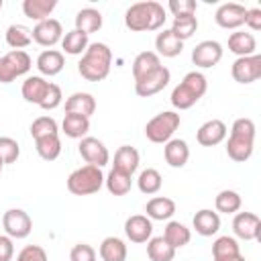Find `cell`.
Returning a JSON list of instances; mask_svg holds the SVG:
<instances>
[{
    "label": "cell",
    "mask_w": 261,
    "mask_h": 261,
    "mask_svg": "<svg viewBox=\"0 0 261 261\" xmlns=\"http://www.w3.org/2000/svg\"><path fill=\"white\" fill-rule=\"evenodd\" d=\"M165 8L155 2V0H147V2H137L130 4L124 12V24L126 29L135 31V33H143V31H157L165 24Z\"/></svg>",
    "instance_id": "obj_1"
},
{
    "label": "cell",
    "mask_w": 261,
    "mask_h": 261,
    "mask_svg": "<svg viewBox=\"0 0 261 261\" xmlns=\"http://www.w3.org/2000/svg\"><path fill=\"white\" fill-rule=\"evenodd\" d=\"M112 65V51L106 43H90L77 63V71L88 82H102L108 77Z\"/></svg>",
    "instance_id": "obj_2"
},
{
    "label": "cell",
    "mask_w": 261,
    "mask_h": 261,
    "mask_svg": "<svg viewBox=\"0 0 261 261\" xmlns=\"http://www.w3.org/2000/svg\"><path fill=\"white\" fill-rule=\"evenodd\" d=\"M253 145H255V122L245 116L237 118L232 122L226 141V155L237 163H245L253 155Z\"/></svg>",
    "instance_id": "obj_3"
},
{
    "label": "cell",
    "mask_w": 261,
    "mask_h": 261,
    "mask_svg": "<svg viewBox=\"0 0 261 261\" xmlns=\"http://www.w3.org/2000/svg\"><path fill=\"white\" fill-rule=\"evenodd\" d=\"M208 90V82L204 73L200 71H188L184 80L173 88L171 92V104L177 110H188L192 108Z\"/></svg>",
    "instance_id": "obj_4"
},
{
    "label": "cell",
    "mask_w": 261,
    "mask_h": 261,
    "mask_svg": "<svg viewBox=\"0 0 261 261\" xmlns=\"http://www.w3.org/2000/svg\"><path fill=\"white\" fill-rule=\"evenodd\" d=\"M104 186V173L96 165H84L69 173L67 177V190L73 196H90L96 194Z\"/></svg>",
    "instance_id": "obj_5"
},
{
    "label": "cell",
    "mask_w": 261,
    "mask_h": 261,
    "mask_svg": "<svg viewBox=\"0 0 261 261\" xmlns=\"http://www.w3.org/2000/svg\"><path fill=\"white\" fill-rule=\"evenodd\" d=\"M179 122H181V118L177 112H173V110L159 112L145 124V137L157 145L167 143L173 137V133L179 128Z\"/></svg>",
    "instance_id": "obj_6"
},
{
    "label": "cell",
    "mask_w": 261,
    "mask_h": 261,
    "mask_svg": "<svg viewBox=\"0 0 261 261\" xmlns=\"http://www.w3.org/2000/svg\"><path fill=\"white\" fill-rule=\"evenodd\" d=\"M33 61L27 51H8L6 55H0V84H10L16 77L29 73Z\"/></svg>",
    "instance_id": "obj_7"
},
{
    "label": "cell",
    "mask_w": 261,
    "mask_h": 261,
    "mask_svg": "<svg viewBox=\"0 0 261 261\" xmlns=\"http://www.w3.org/2000/svg\"><path fill=\"white\" fill-rule=\"evenodd\" d=\"M2 226H4V232L10 239H27L33 230V220L24 210L10 208L2 216Z\"/></svg>",
    "instance_id": "obj_8"
},
{
    "label": "cell",
    "mask_w": 261,
    "mask_h": 261,
    "mask_svg": "<svg viewBox=\"0 0 261 261\" xmlns=\"http://www.w3.org/2000/svg\"><path fill=\"white\" fill-rule=\"evenodd\" d=\"M232 80L239 84H253L261 77V55H249V57H237L230 67Z\"/></svg>",
    "instance_id": "obj_9"
},
{
    "label": "cell",
    "mask_w": 261,
    "mask_h": 261,
    "mask_svg": "<svg viewBox=\"0 0 261 261\" xmlns=\"http://www.w3.org/2000/svg\"><path fill=\"white\" fill-rule=\"evenodd\" d=\"M169 80H171V71H169L165 65H161V67H157L153 73H149V75L137 80V82H135V92H137V96H141V98L155 96V94H159V92L169 84Z\"/></svg>",
    "instance_id": "obj_10"
},
{
    "label": "cell",
    "mask_w": 261,
    "mask_h": 261,
    "mask_svg": "<svg viewBox=\"0 0 261 261\" xmlns=\"http://www.w3.org/2000/svg\"><path fill=\"white\" fill-rule=\"evenodd\" d=\"M77 151H80L82 159L88 165H96L100 169L110 161V153H108L106 145L100 139H96V137H84V139H80Z\"/></svg>",
    "instance_id": "obj_11"
},
{
    "label": "cell",
    "mask_w": 261,
    "mask_h": 261,
    "mask_svg": "<svg viewBox=\"0 0 261 261\" xmlns=\"http://www.w3.org/2000/svg\"><path fill=\"white\" fill-rule=\"evenodd\" d=\"M31 33H33V41L41 47H53L63 39V27L57 18H47L37 22L31 29Z\"/></svg>",
    "instance_id": "obj_12"
},
{
    "label": "cell",
    "mask_w": 261,
    "mask_h": 261,
    "mask_svg": "<svg viewBox=\"0 0 261 261\" xmlns=\"http://www.w3.org/2000/svg\"><path fill=\"white\" fill-rule=\"evenodd\" d=\"M222 59V45L218 41H202L198 43L194 49H192V63L196 67H202V69H208V67H214L218 61Z\"/></svg>",
    "instance_id": "obj_13"
},
{
    "label": "cell",
    "mask_w": 261,
    "mask_h": 261,
    "mask_svg": "<svg viewBox=\"0 0 261 261\" xmlns=\"http://www.w3.org/2000/svg\"><path fill=\"white\" fill-rule=\"evenodd\" d=\"M232 230L237 239L261 241V220L253 212H237L232 220Z\"/></svg>",
    "instance_id": "obj_14"
},
{
    "label": "cell",
    "mask_w": 261,
    "mask_h": 261,
    "mask_svg": "<svg viewBox=\"0 0 261 261\" xmlns=\"http://www.w3.org/2000/svg\"><path fill=\"white\" fill-rule=\"evenodd\" d=\"M245 14H247V8L239 2H226V4H220L214 12V20L218 27L222 29H239L245 24Z\"/></svg>",
    "instance_id": "obj_15"
},
{
    "label": "cell",
    "mask_w": 261,
    "mask_h": 261,
    "mask_svg": "<svg viewBox=\"0 0 261 261\" xmlns=\"http://www.w3.org/2000/svg\"><path fill=\"white\" fill-rule=\"evenodd\" d=\"M124 234L130 243H147L153 234V220L145 214H133L124 220Z\"/></svg>",
    "instance_id": "obj_16"
},
{
    "label": "cell",
    "mask_w": 261,
    "mask_h": 261,
    "mask_svg": "<svg viewBox=\"0 0 261 261\" xmlns=\"http://www.w3.org/2000/svg\"><path fill=\"white\" fill-rule=\"evenodd\" d=\"M226 124L218 118H212V120H206L198 133H196V139L202 147H214V145H220L224 139H226Z\"/></svg>",
    "instance_id": "obj_17"
},
{
    "label": "cell",
    "mask_w": 261,
    "mask_h": 261,
    "mask_svg": "<svg viewBox=\"0 0 261 261\" xmlns=\"http://www.w3.org/2000/svg\"><path fill=\"white\" fill-rule=\"evenodd\" d=\"M163 157H165L169 167L179 169L190 159V147H188V143L184 139H169L165 143V147H163Z\"/></svg>",
    "instance_id": "obj_18"
},
{
    "label": "cell",
    "mask_w": 261,
    "mask_h": 261,
    "mask_svg": "<svg viewBox=\"0 0 261 261\" xmlns=\"http://www.w3.org/2000/svg\"><path fill=\"white\" fill-rule=\"evenodd\" d=\"M49 84H51V82H47L43 75H29V77L22 82L20 94H22V98H24L29 104H37V106H39V104L43 102L47 90H49Z\"/></svg>",
    "instance_id": "obj_19"
},
{
    "label": "cell",
    "mask_w": 261,
    "mask_h": 261,
    "mask_svg": "<svg viewBox=\"0 0 261 261\" xmlns=\"http://www.w3.org/2000/svg\"><path fill=\"white\" fill-rule=\"evenodd\" d=\"M139 161H141L139 151H137L135 147H130V145H122V147H118L116 153H114L112 169L122 171V173H126V175H133V173L137 171V167H139Z\"/></svg>",
    "instance_id": "obj_20"
},
{
    "label": "cell",
    "mask_w": 261,
    "mask_h": 261,
    "mask_svg": "<svg viewBox=\"0 0 261 261\" xmlns=\"http://www.w3.org/2000/svg\"><path fill=\"white\" fill-rule=\"evenodd\" d=\"M192 224H194L198 234L212 237V234H216L220 230V216H218V212H214L210 208H202V210H198L194 214Z\"/></svg>",
    "instance_id": "obj_21"
},
{
    "label": "cell",
    "mask_w": 261,
    "mask_h": 261,
    "mask_svg": "<svg viewBox=\"0 0 261 261\" xmlns=\"http://www.w3.org/2000/svg\"><path fill=\"white\" fill-rule=\"evenodd\" d=\"M228 51H232L239 57H249L255 55L257 51V41L253 37V33H245V31H234L228 35Z\"/></svg>",
    "instance_id": "obj_22"
},
{
    "label": "cell",
    "mask_w": 261,
    "mask_h": 261,
    "mask_svg": "<svg viewBox=\"0 0 261 261\" xmlns=\"http://www.w3.org/2000/svg\"><path fill=\"white\" fill-rule=\"evenodd\" d=\"M96 110V98L88 92H73L67 100H65V112L71 114H82L86 118H90Z\"/></svg>",
    "instance_id": "obj_23"
},
{
    "label": "cell",
    "mask_w": 261,
    "mask_h": 261,
    "mask_svg": "<svg viewBox=\"0 0 261 261\" xmlns=\"http://www.w3.org/2000/svg\"><path fill=\"white\" fill-rule=\"evenodd\" d=\"M145 216L151 220H169L175 214V202L165 196H155L145 206Z\"/></svg>",
    "instance_id": "obj_24"
},
{
    "label": "cell",
    "mask_w": 261,
    "mask_h": 261,
    "mask_svg": "<svg viewBox=\"0 0 261 261\" xmlns=\"http://www.w3.org/2000/svg\"><path fill=\"white\" fill-rule=\"evenodd\" d=\"M65 65V57L61 51L57 49H45L39 57H37V69L43 73V75H57Z\"/></svg>",
    "instance_id": "obj_25"
},
{
    "label": "cell",
    "mask_w": 261,
    "mask_h": 261,
    "mask_svg": "<svg viewBox=\"0 0 261 261\" xmlns=\"http://www.w3.org/2000/svg\"><path fill=\"white\" fill-rule=\"evenodd\" d=\"M155 49H157V55H163V57H177V55L184 51V43H181L169 29H163V31L157 33V37H155Z\"/></svg>",
    "instance_id": "obj_26"
},
{
    "label": "cell",
    "mask_w": 261,
    "mask_h": 261,
    "mask_svg": "<svg viewBox=\"0 0 261 261\" xmlns=\"http://www.w3.org/2000/svg\"><path fill=\"white\" fill-rule=\"evenodd\" d=\"M157 67H161V59H159V55L155 51L139 53L135 57V61H133V77H135V82L145 77V75H149V73H153Z\"/></svg>",
    "instance_id": "obj_27"
},
{
    "label": "cell",
    "mask_w": 261,
    "mask_h": 261,
    "mask_svg": "<svg viewBox=\"0 0 261 261\" xmlns=\"http://www.w3.org/2000/svg\"><path fill=\"white\" fill-rule=\"evenodd\" d=\"M61 130L69 139H84L88 135V130H90V118H86L82 114L65 112L63 122H61Z\"/></svg>",
    "instance_id": "obj_28"
},
{
    "label": "cell",
    "mask_w": 261,
    "mask_h": 261,
    "mask_svg": "<svg viewBox=\"0 0 261 261\" xmlns=\"http://www.w3.org/2000/svg\"><path fill=\"white\" fill-rule=\"evenodd\" d=\"M100 259L102 261H126V245L122 239L118 237H106L102 243H100Z\"/></svg>",
    "instance_id": "obj_29"
},
{
    "label": "cell",
    "mask_w": 261,
    "mask_h": 261,
    "mask_svg": "<svg viewBox=\"0 0 261 261\" xmlns=\"http://www.w3.org/2000/svg\"><path fill=\"white\" fill-rule=\"evenodd\" d=\"M102 29V14L96 8H82L75 14V31L84 35H92Z\"/></svg>",
    "instance_id": "obj_30"
},
{
    "label": "cell",
    "mask_w": 261,
    "mask_h": 261,
    "mask_svg": "<svg viewBox=\"0 0 261 261\" xmlns=\"http://www.w3.org/2000/svg\"><path fill=\"white\" fill-rule=\"evenodd\" d=\"M57 0H24L22 2V12L24 16H29L31 20H47L49 14L55 10Z\"/></svg>",
    "instance_id": "obj_31"
},
{
    "label": "cell",
    "mask_w": 261,
    "mask_h": 261,
    "mask_svg": "<svg viewBox=\"0 0 261 261\" xmlns=\"http://www.w3.org/2000/svg\"><path fill=\"white\" fill-rule=\"evenodd\" d=\"M163 239H165L173 249H181V247H186V245L190 243L192 232H190V228H188L186 224H181V222H177V220H169L167 226H165V230H163Z\"/></svg>",
    "instance_id": "obj_32"
},
{
    "label": "cell",
    "mask_w": 261,
    "mask_h": 261,
    "mask_svg": "<svg viewBox=\"0 0 261 261\" xmlns=\"http://www.w3.org/2000/svg\"><path fill=\"white\" fill-rule=\"evenodd\" d=\"M6 43L14 51H24V47H29L33 43V33L24 24H18V22L10 24L6 29Z\"/></svg>",
    "instance_id": "obj_33"
},
{
    "label": "cell",
    "mask_w": 261,
    "mask_h": 261,
    "mask_svg": "<svg viewBox=\"0 0 261 261\" xmlns=\"http://www.w3.org/2000/svg\"><path fill=\"white\" fill-rule=\"evenodd\" d=\"M35 149L39 153L41 159L45 161H55L61 153V139L59 135H45V137H39L35 139Z\"/></svg>",
    "instance_id": "obj_34"
},
{
    "label": "cell",
    "mask_w": 261,
    "mask_h": 261,
    "mask_svg": "<svg viewBox=\"0 0 261 261\" xmlns=\"http://www.w3.org/2000/svg\"><path fill=\"white\" fill-rule=\"evenodd\" d=\"M147 255L151 261H173L175 249L163 237H151L147 241Z\"/></svg>",
    "instance_id": "obj_35"
},
{
    "label": "cell",
    "mask_w": 261,
    "mask_h": 261,
    "mask_svg": "<svg viewBox=\"0 0 261 261\" xmlns=\"http://www.w3.org/2000/svg\"><path fill=\"white\" fill-rule=\"evenodd\" d=\"M104 184H106V190L112 196H126L130 192V186H133V175L110 169V173L104 177Z\"/></svg>",
    "instance_id": "obj_36"
},
{
    "label": "cell",
    "mask_w": 261,
    "mask_h": 261,
    "mask_svg": "<svg viewBox=\"0 0 261 261\" xmlns=\"http://www.w3.org/2000/svg\"><path fill=\"white\" fill-rule=\"evenodd\" d=\"M214 206H216V212L237 214L241 210V206H243V200H241V194L239 192H234V190H222L214 198Z\"/></svg>",
    "instance_id": "obj_37"
},
{
    "label": "cell",
    "mask_w": 261,
    "mask_h": 261,
    "mask_svg": "<svg viewBox=\"0 0 261 261\" xmlns=\"http://www.w3.org/2000/svg\"><path fill=\"white\" fill-rule=\"evenodd\" d=\"M88 45H90L88 35H84V33H80L75 29L65 33L63 39H61V47H63V51L67 55H82V53H86Z\"/></svg>",
    "instance_id": "obj_38"
},
{
    "label": "cell",
    "mask_w": 261,
    "mask_h": 261,
    "mask_svg": "<svg viewBox=\"0 0 261 261\" xmlns=\"http://www.w3.org/2000/svg\"><path fill=\"white\" fill-rule=\"evenodd\" d=\"M181 43L186 39H190L196 31H198V18L194 14H186V16H175L173 22H171V29H169Z\"/></svg>",
    "instance_id": "obj_39"
},
{
    "label": "cell",
    "mask_w": 261,
    "mask_h": 261,
    "mask_svg": "<svg viewBox=\"0 0 261 261\" xmlns=\"http://www.w3.org/2000/svg\"><path fill=\"white\" fill-rule=\"evenodd\" d=\"M161 184H163V179H161V173H159L157 169H153V167H147V169H143V171L139 173V179H137V186H139V190H141L143 194H147V196H153V194H157V192L161 190Z\"/></svg>",
    "instance_id": "obj_40"
},
{
    "label": "cell",
    "mask_w": 261,
    "mask_h": 261,
    "mask_svg": "<svg viewBox=\"0 0 261 261\" xmlns=\"http://www.w3.org/2000/svg\"><path fill=\"white\" fill-rule=\"evenodd\" d=\"M241 253V245L234 237L222 234L212 243V259L218 257H230V255H239Z\"/></svg>",
    "instance_id": "obj_41"
},
{
    "label": "cell",
    "mask_w": 261,
    "mask_h": 261,
    "mask_svg": "<svg viewBox=\"0 0 261 261\" xmlns=\"http://www.w3.org/2000/svg\"><path fill=\"white\" fill-rule=\"evenodd\" d=\"M45 135H59V126H57V120L53 116H39L31 124V137L33 139H39Z\"/></svg>",
    "instance_id": "obj_42"
},
{
    "label": "cell",
    "mask_w": 261,
    "mask_h": 261,
    "mask_svg": "<svg viewBox=\"0 0 261 261\" xmlns=\"http://www.w3.org/2000/svg\"><path fill=\"white\" fill-rule=\"evenodd\" d=\"M20 155V147L12 137H0V159L2 163H14Z\"/></svg>",
    "instance_id": "obj_43"
},
{
    "label": "cell",
    "mask_w": 261,
    "mask_h": 261,
    "mask_svg": "<svg viewBox=\"0 0 261 261\" xmlns=\"http://www.w3.org/2000/svg\"><path fill=\"white\" fill-rule=\"evenodd\" d=\"M61 100H63V94H61V88L57 86V84H49V90H47V94H45V98H43V102L39 104L43 110H55L59 104H61Z\"/></svg>",
    "instance_id": "obj_44"
},
{
    "label": "cell",
    "mask_w": 261,
    "mask_h": 261,
    "mask_svg": "<svg viewBox=\"0 0 261 261\" xmlns=\"http://www.w3.org/2000/svg\"><path fill=\"white\" fill-rule=\"evenodd\" d=\"M69 261H96V251L88 243H77L69 253Z\"/></svg>",
    "instance_id": "obj_45"
},
{
    "label": "cell",
    "mask_w": 261,
    "mask_h": 261,
    "mask_svg": "<svg viewBox=\"0 0 261 261\" xmlns=\"http://www.w3.org/2000/svg\"><path fill=\"white\" fill-rule=\"evenodd\" d=\"M16 261H47V251L39 245H27L16 255Z\"/></svg>",
    "instance_id": "obj_46"
},
{
    "label": "cell",
    "mask_w": 261,
    "mask_h": 261,
    "mask_svg": "<svg viewBox=\"0 0 261 261\" xmlns=\"http://www.w3.org/2000/svg\"><path fill=\"white\" fill-rule=\"evenodd\" d=\"M167 8L171 10V14H173V18H175V16L194 14V12H196V8H198V4H196L194 0H169Z\"/></svg>",
    "instance_id": "obj_47"
},
{
    "label": "cell",
    "mask_w": 261,
    "mask_h": 261,
    "mask_svg": "<svg viewBox=\"0 0 261 261\" xmlns=\"http://www.w3.org/2000/svg\"><path fill=\"white\" fill-rule=\"evenodd\" d=\"M14 257V243L8 234H0V261H12Z\"/></svg>",
    "instance_id": "obj_48"
},
{
    "label": "cell",
    "mask_w": 261,
    "mask_h": 261,
    "mask_svg": "<svg viewBox=\"0 0 261 261\" xmlns=\"http://www.w3.org/2000/svg\"><path fill=\"white\" fill-rule=\"evenodd\" d=\"M245 24L251 29V31H261V8H247V14H245Z\"/></svg>",
    "instance_id": "obj_49"
},
{
    "label": "cell",
    "mask_w": 261,
    "mask_h": 261,
    "mask_svg": "<svg viewBox=\"0 0 261 261\" xmlns=\"http://www.w3.org/2000/svg\"><path fill=\"white\" fill-rule=\"evenodd\" d=\"M214 261H245V257H243V253H239V255H230V257H218Z\"/></svg>",
    "instance_id": "obj_50"
},
{
    "label": "cell",
    "mask_w": 261,
    "mask_h": 261,
    "mask_svg": "<svg viewBox=\"0 0 261 261\" xmlns=\"http://www.w3.org/2000/svg\"><path fill=\"white\" fill-rule=\"evenodd\" d=\"M2 167H4V163H2V159H0V171H2Z\"/></svg>",
    "instance_id": "obj_51"
},
{
    "label": "cell",
    "mask_w": 261,
    "mask_h": 261,
    "mask_svg": "<svg viewBox=\"0 0 261 261\" xmlns=\"http://www.w3.org/2000/svg\"><path fill=\"white\" fill-rule=\"evenodd\" d=\"M2 4H4V2H2V0H0V8H2Z\"/></svg>",
    "instance_id": "obj_52"
}]
</instances>
